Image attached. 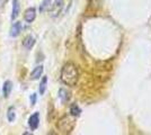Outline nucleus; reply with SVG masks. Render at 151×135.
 I'll return each instance as SVG.
<instances>
[{"mask_svg":"<svg viewBox=\"0 0 151 135\" xmlns=\"http://www.w3.org/2000/svg\"><path fill=\"white\" fill-rule=\"evenodd\" d=\"M12 89H13V82L9 81V80H7L6 82L4 84V86H2V94H4L5 98L9 97L10 92H12Z\"/></svg>","mask_w":151,"mask_h":135,"instance_id":"nucleus-7","label":"nucleus"},{"mask_svg":"<svg viewBox=\"0 0 151 135\" xmlns=\"http://www.w3.org/2000/svg\"><path fill=\"white\" fill-rule=\"evenodd\" d=\"M59 97H60L62 103H67V101H69L70 99V92L67 89H63L62 88V89L59 90Z\"/></svg>","mask_w":151,"mask_h":135,"instance_id":"nucleus-11","label":"nucleus"},{"mask_svg":"<svg viewBox=\"0 0 151 135\" xmlns=\"http://www.w3.org/2000/svg\"><path fill=\"white\" fill-rule=\"evenodd\" d=\"M36 100H37V96H36V94H32L31 95V104L33 105V106L36 104Z\"/></svg>","mask_w":151,"mask_h":135,"instance_id":"nucleus-16","label":"nucleus"},{"mask_svg":"<svg viewBox=\"0 0 151 135\" xmlns=\"http://www.w3.org/2000/svg\"><path fill=\"white\" fill-rule=\"evenodd\" d=\"M63 5H64V1L63 0H55L54 4L51 5V8H50L51 17H53V18L58 17L61 14V11H62Z\"/></svg>","mask_w":151,"mask_h":135,"instance_id":"nucleus-3","label":"nucleus"},{"mask_svg":"<svg viewBox=\"0 0 151 135\" xmlns=\"http://www.w3.org/2000/svg\"><path fill=\"white\" fill-rule=\"evenodd\" d=\"M79 80V72L76 64L73 63H65L61 70V81L67 86L75 87Z\"/></svg>","mask_w":151,"mask_h":135,"instance_id":"nucleus-1","label":"nucleus"},{"mask_svg":"<svg viewBox=\"0 0 151 135\" xmlns=\"http://www.w3.org/2000/svg\"><path fill=\"white\" fill-rule=\"evenodd\" d=\"M24 18L27 23H33L35 18H36V10L35 8H28L26 9L25 14H24Z\"/></svg>","mask_w":151,"mask_h":135,"instance_id":"nucleus-5","label":"nucleus"},{"mask_svg":"<svg viewBox=\"0 0 151 135\" xmlns=\"http://www.w3.org/2000/svg\"><path fill=\"white\" fill-rule=\"evenodd\" d=\"M7 0H0V6H4V4H6Z\"/></svg>","mask_w":151,"mask_h":135,"instance_id":"nucleus-17","label":"nucleus"},{"mask_svg":"<svg viewBox=\"0 0 151 135\" xmlns=\"http://www.w3.org/2000/svg\"><path fill=\"white\" fill-rule=\"evenodd\" d=\"M28 125L31 127L32 131H35L40 125V114L38 113H34L31 117L28 118Z\"/></svg>","mask_w":151,"mask_h":135,"instance_id":"nucleus-4","label":"nucleus"},{"mask_svg":"<svg viewBox=\"0 0 151 135\" xmlns=\"http://www.w3.org/2000/svg\"><path fill=\"white\" fill-rule=\"evenodd\" d=\"M76 126L75 116H63L57 123V129L62 133V134H69L71 133Z\"/></svg>","mask_w":151,"mask_h":135,"instance_id":"nucleus-2","label":"nucleus"},{"mask_svg":"<svg viewBox=\"0 0 151 135\" xmlns=\"http://www.w3.org/2000/svg\"><path fill=\"white\" fill-rule=\"evenodd\" d=\"M70 114L75 117H78V116L81 114V109L79 108V106L77 104H72L71 107H70Z\"/></svg>","mask_w":151,"mask_h":135,"instance_id":"nucleus-12","label":"nucleus"},{"mask_svg":"<svg viewBox=\"0 0 151 135\" xmlns=\"http://www.w3.org/2000/svg\"><path fill=\"white\" fill-rule=\"evenodd\" d=\"M20 32H22V23L20 21H16L12 26L9 34H10L12 37H16V36H18L19 34H20Z\"/></svg>","mask_w":151,"mask_h":135,"instance_id":"nucleus-6","label":"nucleus"},{"mask_svg":"<svg viewBox=\"0 0 151 135\" xmlns=\"http://www.w3.org/2000/svg\"><path fill=\"white\" fill-rule=\"evenodd\" d=\"M46 84H47V77H44L42 79L41 84H40V94L43 95L46 90Z\"/></svg>","mask_w":151,"mask_h":135,"instance_id":"nucleus-15","label":"nucleus"},{"mask_svg":"<svg viewBox=\"0 0 151 135\" xmlns=\"http://www.w3.org/2000/svg\"><path fill=\"white\" fill-rule=\"evenodd\" d=\"M51 8V0H44L42 2V5L40 7V11L41 13H44V11H47Z\"/></svg>","mask_w":151,"mask_h":135,"instance_id":"nucleus-14","label":"nucleus"},{"mask_svg":"<svg viewBox=\"0 0 151 135\" xmlns=\"http://www.w3.org/2000/svg\"><path fill=\"white\" fill-rule=\"evenodd\" d=\"M43 73V65H37L34 70L32 71L31 73V79L32 80H36V79H40V77L42 76Z\"/></svg>","mask_w":151,"mask_h":135,"instance_id":"nucleus-8","label":"nucleus"},{"mask_svg":"<svg viewBox=\"0 0 151 135\" xmlns=\"http://www.w3.org/2000/svg\"><path fill=\"white\" fill-rule=\"evenodd\" d=\"M7 118H8V121L9 122H14L15 121V118H16V109H15V107H9L8 108V111H7Z\"/></svg>","mask_w":151,"mask_h":135,"instance_id":"nucleus-13","label":"nucleus"},{"mask_svg":"<svg viewBox=\"0 0 151 135\" xmlns=\"http://www.w3.org/2000/svg\"><path fill=\"white\" fill-rule=\"evenodd\" d=\"M34 44H35V39L33 36H31V35L26 36L25 39H24V41H23V45H24V47L27 49V50H31L32 47L34 46Z\"/></svg>","mask_w":151,"mask_h":135,"instance_id":"nucleus-9","label":"nucleus"},{"mask_svg":"<svg viewBox=\"0 0 151 135\" xmlns=\"http://www.w3.org/2000/svg\"><path fill=\"white\" fill-rule=\"evenodd\" d=\"M19 11H20V6H19L18 0H13V14H12V19H16L18 17Z\"/></svg>","mask_w":151,"mask_h":135,"instance_id":"nucleus-10","label":"nucleus"}]
</instances>
